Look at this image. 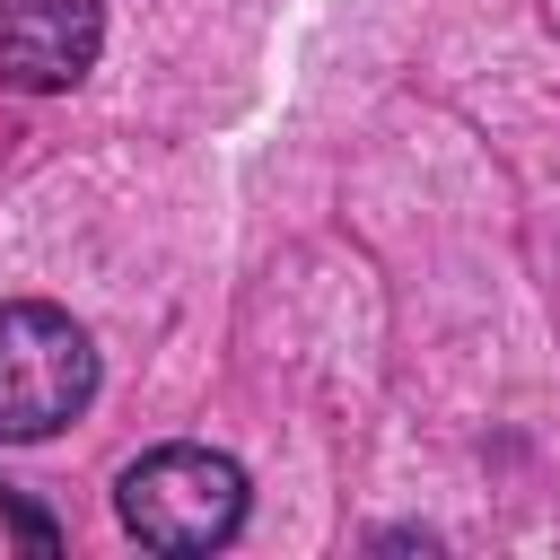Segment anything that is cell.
I'll use <instances>...</instances> for the list:
<instances>
[{"label":"cell","mask_w":560,"mask_h":560,"mask_svg":"<svg viewBox=\"0 0 560 560\" xmlns=\"http://www.w3.org/2000/svg\"><path fill=\"white\" fill-rule=\"evenodd\" d=\"M114 516L149 551H219L245 525V464L219 446H149L114 481Z\"/></svg>","instance_id":"6da1fadb"},{"label":"cell","mask_w":560,"mask_h":560,"mask_svg":"<svg viewBox=\"0 0 560 560\" xmlns=\"http://www.w3.org/2000/svg\"><path fill=\"white\" fill-rule=\"evenodd\" d=\"M88 402H96V341H88V324L44 306V298L0 306V438L35 446V438L70 429Z\"/></svg>","instance_id":"7a4b0ae2"},{"label":"cell","mask_w":560,"mask_h":560,"mask_svg":"<svg viewBox=\"0 0 560 560\" xmlns=\"http://www.w3.org/2000/svg\"><path fill=\"white\" fill-rule=\"evenodd\" d=\"M105 52V0H0V79L61 96Z\"/></svg>","instance_id":"3957f363"}]
</instances>
